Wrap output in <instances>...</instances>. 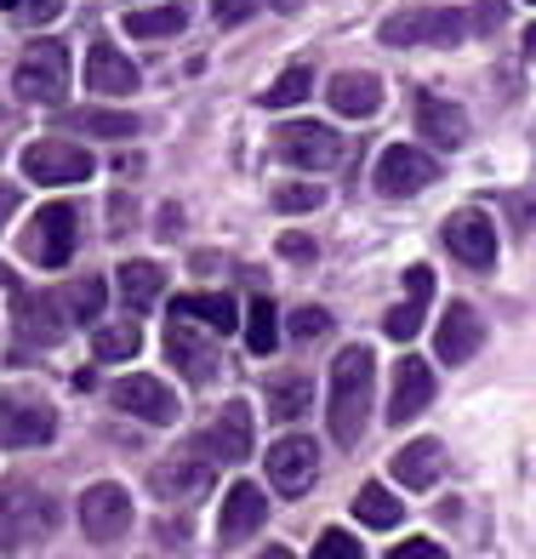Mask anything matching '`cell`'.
Here are the masks:
<instances>
[{
    "label": "cell",
    "mask_w": 536,
    "mask_h": 559,
    "mask_svg": "<svg viewBox=\"0 0 536 559\" xmlns=\"http://www.w3.org/2000/svg\"><path fill=\"white\" fill-rule=\"evenodd\" d=\"M371 394H377V360L366 343H348L337 360H331V440L343 451L360 445L366 423H371Z\"/></svg>",
    "instance_id": "cell-1"
},
{
    "label": "cell",
    "mask_w": 536,
    "mask_h": 559,
    "mask_svg": "<svg viewBox=\"0 0 536 559\" xmlns=\"http://www.w3.org/2000/svg\"><path fill=\"white\" fill-rule=\"evenodd\" d=\"M58 531V502L35 479H0V548H40Z\"/></svg>",
    "instance_id": "cell-2"
},
{
    "label": "cell",
    "mask_w": 536,
    "mask_h": 559,
    "mask_svg": "<svg viewBox=\"0 0 536 559\" xmlns=\"http://www.w3.org/2000/svg\"><path fill=\"white\" fill-rule=\"evenodd\" d=\"M12 86L23 104H63L69 97V46L63 40H35L29 52L17 58Z\"/></svg>",
    "instance_id": "cell-3"
},
{
    "label": "cell",
    "mask_w": 536,
    "mask_h": 559,
    "mask_svg": "<svg viewBox=\"0 0 536 559\" xmlns=\"http://www.w3.org/2000/svg\"><path fill=\"white\" fill-rule=\"evenodd\" d=\"M382 46H456L468 35V17L451 7H417V12H394L382 17Z\"/></svg>",
    "instance_id": "cell-4"
},
{
    "label": "cell",
    "mask_w": 536,
    "mask_h": 559,
    "mask_svg": "<svg viewBox=\"0 0 536 559\" xmlns=\"http://www.w3.org/2000/svg\"><path fill=\"white\" fill-rule=\"evenodd\" d=\"M74 240H81V217H74V206H40L29 217V228H23V258L40 263V269H63L74 258Z\"/></svg>",
    "instance_id": "cell-5"
},
{
    "label": "cell",
    "mask_w": 536,
    "mask_h": 559,
    "mask_svg": "<svg viewBox=\"0 0 536 559\" xmlns=\"http://www.w3.org/2000/svg\"><path fill=\"white\" fill-rule=\"evenodd\" d=\"M274 155L297 171H331V166H343V138L320 120H286L274 132Z\"/></svg>",
    "instance_id": "cell-6"
},
{
    "label": "cell",
    "mask_w": 536,
    "mask_h": 559,
    "mask_svg": "<svg viewBox=\"0 0 536 559\" xmlns=\"http://www.w3.org/2000/svg\"><path fill=\"white\" fill-rule=\"evenodd\" d=\"M52 435H58V412L40 394H17V389L0 394V445L7 451H35Z\"/></svg>",
    "instance_id": "cell-7"
},
{
    "label": "cell",
    "mask_w": 536,
    "mask_h": 559,
    "mask_svg": "<svg viewBox=\"0 0 536 559\" xmlns=\"http://www.w3.org/2000/svg\"><path fill=\"white\" fill-rule=\"evenodd\" d=\"M23 177L46 189H63V183H86L92 177V148L81 143H63V138H35L23 148Z\"/></svg>",
    "instance_id": "cell-8"
},
{
    "label": "cell",
    "mask_w": 536,
    "mask_h": 559,
    "mask_svg": "<svg viewBox=\"0 0 536 559\" xmlns=\"http://www.w3.org/2000/svg\"><path fill=\"white\" fill-rule=\"evenodd\" d=\"M445 246H451V258L463 263V269H474V274H485V269H497V223L485 217L479 206H463V212H451L445 217Z\"/></svg>",
    "instance_id": "cell-9"
},
{
    "label": "cell",
    "mask_w": 536,
    "mask_h": 559,
    "mask_svg": "<svg viewBox=\"0 0 536 559\" xmlns=\"http://www.w3.org/2000/svg\"><path fill=\"white\" fill-rule=\"evenodd\" d=\"M81 531L92 543H120L132 531V497L115 479H97V486L81 491Z\"/></svg>",
    "instance_id": "cell-10"
},
{
    "label": "cell",
    "mask_w": 536,
    "mask_h": 559,
    "mask_svg": "<svg viewBox=\"0 0 536 559\" xmlns=\"http://www.w3.org/2000/svg\"><path fill=\"white\" fill-rule=\"evenodd\" d=\"M428 183H440V160L428 155V148H382V160H377V194H389V200H405V194H422Z\"/></svg>",
    "instance_id": "cell-11"
},
{
    "label": "cell",
    "mask_w": 536,
    "mask_h": 559,
    "mask_svg": "<svg viewBox=\"0 0 536 559\" xmlns=\"http://www.w3.org/2000/svg\"><path fill=\"white\" fill-rule=\"evenodd\" d=\"M69 325H74V314H69V302H63L58 292H23V297H17V337L29 343V348L63 343Z\"/></svg>",
    "instance_id": "cell-12"
},
{
    "label": "cell",
    "mask_w": 536,
    "mask_h": 559,
    "mask_svg": "<svg viewBox=\"0 0 536 559\" xmlns=\"http://www.w3.org/2000/svg\"><path fill=\"white\" fill-rule=\"evenodd\" d=\"M109 400H115V412H132L138 423H177V394L160 383V377H148V371L115 377Z\"/></svg>",
    "instance_id": "cell-13"
},
{
    "label": "cell",
    "mask_w": 536,
    "mask_h": 559,
    "mask_svg": "<svg viewBox=\"0 0 536 559\" xmlns=\"http://www.w3.org/2000/svg\"><path fill=\"white\" fill-rule=\"evenodd\" d=\"M314 474H320V451L314 440H302V435H286V440H274L269 445V486L279 497H302L314 486Z\"/></svg>",
    "instance_id": "cell-14"
},
{
    "label": "cell",
    "mask_w": 536,
    "mask_h": 559,
    "mask_svg": "<svg viewBox=\"0 0 536 559\" xmlns=\"http://www.w3.org/2000/svg\"><path fill=\"white\" fill-rule=\"evenodd\" d=\"M269 520V497L251 486V479H240V486H228L223 497V514H217V543L223 548H240L246 537H258Z\"/></svg>",
    "instance_id": "cell-15"
},
{
    "label": "cell",
    "mask_w": 536,
    "mask_h": 559,
    "mask_svg": "<svg viewBox=\"0 0 536 559\" xmlns=\"http://www.w3.org/2000/svg\"><path fill=\"white\" fill-rule=\"evenodd\" d=\"M200 451H206L212 463H246L251 456V405L228 400L223 412L212 417V428L200 435Z\"/></svg>",
    "instance_id": "cell-16"
},
{
    "label": "cell",
    "mask_w": 536,
    "mask_h": 559,
    "mask_svg": "<svg viewBox=\"0 0 536 559\" xmlns=\"http://www.w3.org/2000/svg\"><path fill=\"white\" fill-rule=\"evenodd\" d=\"M433 348H440V360H445V366H468L474 354L485 348V320L468 309V302H451V309L440 314Z\"/></svg>",
    "instance_id": "cell-17"
},
{
    "label": "cell",
    "mask_w": 536,
    "mask_h": 559,
    "mask_svg": "<svg viewBox=\"0 0 536 559\" xmlns=\"http://www.w3.org/2000/svg\"><path fill=\"white\" fill-rule=\"evenodd\" d=\"M325 104L337 109L343 120H371L382 109V81H377L371 69H343V74H331Z\"/></svg>",
    "instance_id": "cell-18"
},
{
    "label": "cell",
    "mask_w": 536,
    "mask_h": 559,
    "mask_svg": "<svg viewBox=\"0 0 536 559\" xmlns=\"http://www.w3.org/2000/svg\"><path fill=\"white\" fill-rule=\"evenodd\" d=\"M148 486H155L160 502H200L212 491V463H200V456H166V463L148 474Z\"/></svg>",
    "instance_id": "cell-19"
},
{
    "label": "cell",
    "mask_w": 536,
    "mask_h": 559,
    "mask_svg": "<svg viewBox=\"0 0 536 559\" xmlns=\"http://www.w3.org/2000/svg\"><path fill=\"white\" fill-rule=\"evenodd\" d=\"M86 92H97V97H132L138 92V63L126 58L120 46L97 40L86 52Z\"/></svg>",
    "instance_id": "cell-20"
},
{
    "label": "cell",
    "mask_w": 536,
    "mask_h": 559,
    "mask_svg": "<svg viewBox=\"0 0 536 559\" xmlns=\"http://www.w3.org/2000/svg\"><path fill=\"white\" fill-rule=\"evenodd\" d=\"M433 400V366L417 360V354H405V360L394 366V400H389V423H412L428 412Z\"/></svg>",
    "instance_id": "cell-21"
},
{
    "label": "cell",
    "mask_w": 536,
    "mask_h": 559,
    "mask_svg": "<svg viewBox=\"0 0 536 559\" xmlns=\"http://www.w3.org/2000/svg\"><path fill=\"white\" fill-rule=\"evenodd\" d=\"M166 354H171V366L183 371L189 383H212L217 366H223V360H217V348H212L206 337H200V332H189L183 320H171V332H166Z\"/></svg>",
    "instance_id": "cell-22"
},
{
    "label": "cell",
    "mask_w": 536,
    "mask_h": 559,
    "mask_svg": "<svg viewBox=\"0 0 536 559\" xmlns=\"http://www.w3.org/2000/svg\"><path fill=\"white\" fill-rule=\"evenodd\" d=\"M417 132H422V143H433V148H463L468 143V115L456 109V104H445V97H417Z\"/></svg>",
    "instance_id": "cell-23"
},
{
    "label": "cell",
    "mask_w": 536,
    "mask_h": 559,
    "mask_svg": "<svg viewBox=\"0 0 536 559\" xmlns=\"http://www.w3.org/2000/svg\"><path fill=\"white\" fill-rule=\"evenodd\" d=\"M394 479L405 491H428L433 479H440V468H445V445L440 440H412V445H400L394 451Z\"/></svg>",
    "instance_id": "cell-24"
},
{
    "label": "cell",
    "mask_w": 536,
    "mask_h": 559,
    "mask_svg": "<svg viewBox=\"0 0 536 559\" xmlns=\"http://www.w3.org/2000/svg\"><path fill=\"white\" fill-rule=\"evenodd\" d=\"M115 280H120V297H126V309H132V314H148L160 302V292H166V269L143 263V258H126Z\"/></svg>",
    "instance_id": "cell-25"
},
{
    "label": "cell",
    "mask_w": 536,
    "mask_h": 559,
    "mask_svg": "<svg viewBox=\"0 0 536 559\" xmlns=\"http://www.w3.org/2000/svg\"><path fill=\"white\" fill-rule=\"evenodd\" d=\"M171 320H200V325H212V332H235L240 309L228 292H189V297L171 302Z\"/></svg>",
    "instance_id": "cell-26"
},
{
    "label": "cell",
    "mask_w": 536,
    "mask_h": 559,
    "mask_svg": "<svg viewBox=\"0 0 536 559\" xmlns=\"http://www.w3.org/2000/svg\"><path fill=\"white\" fill-rule=\"evenodd\" d=\"M309 405H314V377L286 371V377H274V383H269V417L274 423H297Z\"/></svg>",
    "instance_id": "cell-27"
},
{
    "label": "cell",
    "mask_w": 536,
    "mask_h": 559,
    "mask_svg": "<svg viewBox=\"0 0 536 559\" xmlns=\"http://www.w3.org/2000/svg\"><path fill=\"white\" fill-rule=\"evenodd\" d=\"M63 132H81V138H132L138 132V115H126V109H63Z\"/></svg>",
    "instance_id": "cell-28"
},
{
    "label": "cell",
    "mask_w": 536,
    "mask_h": 559,
    "mask_svg": "<svg viewBox=\"0 0 536 559\" xmlns=\"http://www.w3.org/2000/svg\"><path fill=\"white\" fill-rule=\"evenodd\" d=\"M354 514H360V525H371V531H394L400 520H405V502L389 491V486H360L354 491Z\"/></svg>",
    "instance_id": "cell-29"
},
{
    "label": "cell",
    "mask_w": 536,
    "mask_h": 559,
    "mask_svg": "<svg viewBox=\"0 0 536 559\" xmlns=\"http://www.w3.org/2000/svg\"><path fill=\"white\" fill-rule=\"evenodd\" d=\"M183 29V7H132L126 12V35L132 40H166V35H177Z\"/></svg>",
    "instance_id": "cell-30"
},
{
    "label": "cell",
    "mask_w": 536,
    "mask_h": 559,
    "mask_svg": "<svg viewBox=\"0 0 536 559\" xmlns=\"http://www.w3.org/2000/svg\"><path fill=\"white\" fill-rule=\"evenodd\" d=\"M309 92H314V69H309V63H291L279 81H269L263 104H269V109H291V104H309Z\"/></svg>",
    "instance_id": "cell-31"
},
{
    "label": "cell",
    "mask_w": 536,
    "mask_h": 559,
    "mask_svg": "<svg viewBox=\"0 0 536 559\" xmlns=\"http://www.w3.org/2000/svg\"><path fill=\"white\" fill-rule=\"evenodd\" d=\"M246 348H251V354H274V348H279V314H274L269 297H258V302L246 309Z\"/></svg>",
    "instance_id": "cell-32"
},
{
    "label": "cell",
    "mask_w": 536,
    "mask_h": 559,
    "mask_svg": "<svg viewBox=\"0 0 536 559\" xmlns=\"http://www.w3.org/2000/svg\"><path fill=\"white\" fill-rule=\"evenodd\" d=\"M138 348H143V332H138L132 320H126V325H97V337H92L97 360H132Z\"/></svg>",
    "instance_id": "cell-33"
},
{
    "label": "cell",
    "mask_w": 536,
    "mask_h": 559,
    "mask_svg": "<svg viewBox=\"0 0 536 559\" xmlns=\"http://www.w3.org/2000/svg\"><path fill=\"white\" fill-rule=\"evenodd\" d=\"M63 302H69V314H74V320H97V314H104V302H109V292H104V280H92V274H86V280H74V286H69Z\"/></svg>",
    "instance_id": "cell-34"
},
{
    "label": "cell",
    "mask_w": 536,
    "mask_h": 559,
    "mask_svg": "<svg viewBox=\"0 0 536 559\" xmlns=\"http://www.w3.org/2000/svg\"><path fill=\"white\" fill-rule=\"evenodd\" d=\"M320 183H279L274 189V212H286V217H297V212H314L320 206Z\"/></svg>",
    "instance_id": "cell-35"
},
{
    "label": "cell",
    "mask_w": 536,
    "mask_h": 559,
    "mask_svg": "<svg viewBox=\"0 0 536 559\" xmlns=\"http://www.w3.org/2000/svg\"><path fill=\"white\" fill-rule=\"evenodd\" d=\"M382 332H389L394 343H412L422 332V302L417 297H405L400 309H389V320H382Z\"/></svg>",
    "instance_id": "cell-36"
},
{
    "label": "cell",
    "mask_w": 536,
    "mask_h": 559,
    "mask_svg": "<svg viewBox=\"0 0 536 559\" xmlns=\"http://www.w3.org/2000/svg\"><path fill=\"white\" fill-rule=\"evenodd\" d=\"M314 559H360V537H348V531H320Z\"/></svg>",
    "instance_id": "cell-37"
},
{
    "label": "cell",
    "mask_w": 536,
    "mask_h": 559,
    "mask_svg": "<svg viewBox=\"0 0 536 559\" xmlns=\"http://www.w3.org/2000/svg\"><path fill=\"white\" fill-rule=\"evenodd\" d=\"M325 332H331V314H325V309H297V314H291V337H297V343H320Z\"/></svg>",
    "instance_id": "cell-38"
},
{
    "label": "cell",
    "mask_w": 536,
    "mask_h": 559,
    "mask_svg": "<svg viewBox=\"0 0 536 559\" xmlns=\"http://www.w3.org/2000/svg\"><path fill=\"white\" fill-rule=\"evenodd\" d=\"M212 12H217L223 29H240V23L258 12V0H212Z\"/></svg>",
    "instance_id": "cell-39"
},
{
    "label": "cell",
    "mask_w": 536,
    "mask_h": 559,
    "mask_svg": "<svg viewBox=\"0 0 536 559\" xmlns=\"http://www.w3.org/2000/svg\"><path fill=\"white\" fill-rule=\"evenodd\" d=\"M405 297H417V302L433 297V269H428V263H412V269H405Z\"/></svg>",
    "instance_id": "cell-40"
},
{
    "label": "cell",
    "mask_w": 536,
    "mask_h": 559,
    "mask_svg": "<svg viewBox=\"0 0 536 559\" xmlns=\"http://www.w3.org/2000/svg\"><path fill=\"white\" fill-rule=\"evenodd\" d=\"M279 258H291V263H314V240L291 228V235H279Z\"/></svg>",
    "instance_id": "cell-41"
},
{
    "label": "cell",
    "mask_w": 536,
    "mask_h": 559,
    "mask_svg": "<svg viewBox=\"0 0 536 559\" xmlns=\"http://www.w3.org/2000/svg\"><path fill=\"white\" fill-rule=\"evenodd\" d=\"M389 559H445V548L433 543V537H412V543H400Z\"/></svg>",
    "instance_id": "cell-42"
},
{
    "label": "cell",
    "mask_w": 536,
    "mask_h": 559,
    "mask_svg": "<svg viewBox=\"0 0 536 559\" xmlns=\"http://www.w3.org/2000/svg\"><path fill=\"white\" fill-rule=\"evenodd\" d=\"M17 7H23V12H17L23 23H52V17L63 12V0H17Z\"/></svg>",
    "instance_id": "cell-43"
},
{
    "label": "cell",
    "mask_w": 536,
    "mask_h": 559,
    "mask_svg": "<svg viewBox=\"0 0 536 559\" xmlns=\"http://www.w3.org/2000/svg\"><path fill=\"white\" fill-rule=\"evenodd\" d=\"M502 23V0H479L474 17H468V29H497Z\"/></svg>",
    "instance_id": "cell-44"
},
{
    "label": "cell",
    "mask_w": 536,
    "mask_h": 559,
    "mask_svg": "<svg viewBox=\"0 0 536 559\" xmlns=\"http://www.w3.org/2000/svg\"><path fill=\"white\" fill-rule=\"evenodd\" d=\"M508 206H514V223H520V228H525V223L536 217V200H520V194H514V200H508Z\"/></svg>",
    "instance_id": "cell-45"
},
{
    "label": "cell",
    "mask_w": 536,
    "mask_h": 559,
    "mask_svg": "<svg viewBox=\"0 0 536 559\" xmlns=\"http://www.w3.org/2000/svg\"><path fill=\"white\" fill-rule=\"evenodd\" d=\"M12 212H17V189H12V183H0V223H7Z\"/></svg>",
    "instance_id": "cell-46"
},
{
    "label": "cell",
    "mask_w": 536,
    "mask_h": 559,
    "mask_svg": "<svg viewBox=\"0 0 536 559\" xmlns=\"http://www.w3.org/2000/svg\"><path fill=\"white\" fill-rule=\"evenodd\" d=\"M525 58L536 63V23H531V29H525Z\"/></svg>",
    "instance_id": "cell-47"
},
{
    "label": "cell",
    "mask_w": 536,
    "mask_h": 559,
    "mask_svg": "<svg viewBox=\"0 0 536 559\" xmlns=\"http://www.w3.org/2000/svg\"><path fill=\"white\" fill-rule=\"evenodd\" d=\"M258 559H291V548H274V543H269V548H263Z\"/></svg>",
    "instance_id": "cell-48"
},
{
    "label": "cell",
    "mask_w": 536,
    "mask_h": 559,
    "mask_svg": "<svg viewBox=\"0 0 536 559\" xmlns=\"http://www.w3.org/2000/svg\"><path fill=\"white\" fill-rule=\"evenodd\" d=\"M274 7H279V12H286V7H291V0H274Z\"/></svg>",
    "instance_id": "cell-49"
}]
</instances>
